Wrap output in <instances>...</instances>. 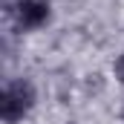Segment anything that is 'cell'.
Returning a JSON list of instances; mask_svg holds the SVG:
<instances>
[{
    "mask_svg": "<svg viewBox=\"0 0 124 124\" xmlns=\"http://www.w3.org/2000/svg\"><path fill=\"white\" fill-rule=\"evenodd\" d=\"M32 104H35L32 84L29 81H12L0 95V116H3V121L15 124L17 118H23L32 110Z\"/></svg>",
    "mask_w": 124,
    "mask_h": 124,
    "instance_id": "6da1fadb",
    "label": "cell"
},
{
    "mask_svg": "<svg viewBox=\"0 0 124 124\" xmlns=\"http://www.w3.org/2000/svg\"><path fill=\"white\" fill-rule=\"evenodd\" d=\"M121 118H124V110H121Z\"/></svg>",
    "mask_w": 124,
    "mask_h": 124,
    "instance_id": "277c9868",
    "label": "cell"
},
{
    "mask_svg": "<svg viewBox=\"0 0 124 124\" xmlns=\"http://www.w3.org/2000/svg\"><path fill=\"white\" fill-rule=\"evenodd\" d=\"M15 15H17V23L20 26L35 29V26H40L49 17V3L46 0H20L17 9H15Z\"/></svg>",
    "mask_w": 124,
    "mask_h": 124,
    "instance_id": "7a4b0ae2",
    "label": "cell"
},
{
    "mask_svg": "<svg viewBox=\"0 0 124 124\" xmlns=\"http://www.w3.org/2000/svg\"><path fill=\"white\" fill-rule=\"evenodd\" d=\"M116 78H118V81L124 84V55L118 58V61H116Z\"/></svg>",
    "mask_w": 124,
    "mask_h": 124,
    "instance_id": "3957f363",
    "label": "cell"
}]
</instances>
